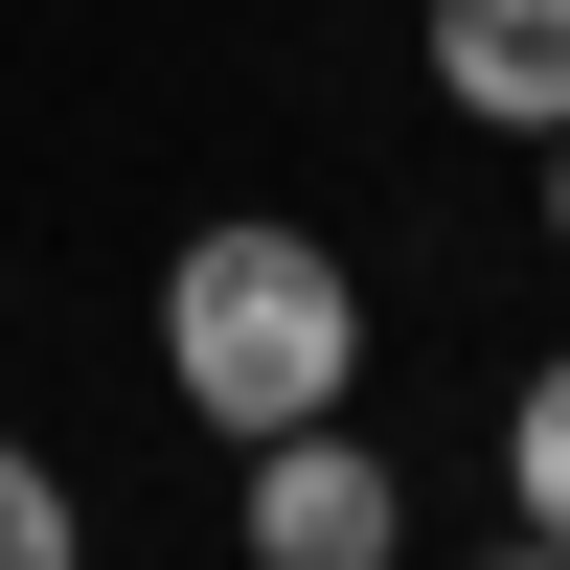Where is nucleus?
Masks as SVG:
<instances>
[{
	"label": "nucleus",
	"mask_w": 570,
	"mask_h": 570,
	"mask_svg": "<svg viewBox=\"0 0 570 570\" xmlns=\"http://www.w3.org/2000/svg\"><path fill=\"white\" fill-rule=\"evenodd\" d=\"M160 389L206 411L228 456H252V434H320V411H365V274L320 252V228H274V206L183 228V252H160Z\"/></svg>",
	"instance_id": "f257e3e1"
},
{
	"label": "nucleus",
	"mask_w": 570,
	"mask_h": 570,
	"mask_svg": "<svg viewBox=\"0 0 570 570\" xmlns=\"http://www.w3.org/2000/svg\"><path fill=\"white\" fill-rule=\"evenodd\" d=\"M228 525H252V570H411V480L320 411V434H252V502Z\"/></svg>",
	"instance_id": "f03ea898"
},
{
	"label": "nucleus",
	"mask_w": 570,
	"mask_h": 570,
	"mask_svg": "<svg viewBox=\"0 0 570 570\" xmlns=\"http://www.w3.org/2000/svg\"><path fill=\"white\" fill-rule=\"evenodd\" d=\"M434 91L548 160V137H570V0H434Z\"/></svg>",
	"instance_id": "7ed1b4c3"
},
{
	"label": "nucleus",
	"mask_w": 570,
	"mask_h": 570,
	"mask_svg": "<svg viewBox=\"0 0 570 570\" xmlns=\"http://www.w3.org/2000/svg\"><path fill=\"white\" fill-rule=\"evenodd\" d=\"M502 525H525V548H570V343L502 389Z\"/></svg>",
	"instance_id": "20e7f679"
},
{
	"label": "nucleus",
	"mask_w": 570,
	"mask_h": 570,
	"mask_svg": "<svg viewBox=\"0 0 570 570\" xmlns=\"http://www.w3.org/2000/svg\"><path fill=\"white\" fill-rule=\"evenodd\" d=\"M0 570H91V502H69V480H46V456H23V434H0Z\"/></svg>",
	"instance_id": "39448f33"
},
{
	"label": "nucleus",
	"mask_w": 570,
	"mask_h": 570,
	"mask_svg": "<svg viewBox=\"0 0 570 570\" xmlns=\"http://www.w3.org/2000/svg\"><path fill=\"white\" fill-rule=\"evenodd\" d=\"M548 252H570V137H548Z\"/></svg>",
	"instance_id": "423d86ee"
},
{
	"label": "nucleus",
	"mask_w": 570,
	"mask_h": 570,
	"mask_svg": "<svg viewBox=\"0 0 570 570\" xmlns=\"http://www.w3.org/2000/svg\"><path fill=\"white\" fill-rule=\"evenodd\" d=\"M480 570H570V548H525V525H502V548H480Z\"/></svg>",
	"instance_id": "0eeeda50"
}]
</instances>
